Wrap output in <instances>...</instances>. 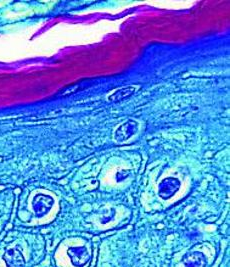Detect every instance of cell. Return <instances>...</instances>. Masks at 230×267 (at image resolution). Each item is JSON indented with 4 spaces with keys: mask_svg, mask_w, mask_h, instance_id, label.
Returning a JSON list of instances; mask_svg holds the SVG:
<instances>
[{
    "mask_svg": "<svg viewBox=\"0 0 230 267\" xmlns=\"http://www.w3.org/2000/svg\"><path fill=\"white\" fill-rule=\"evenodd\" d=\"M68 255L70 256L72 263L77 267L85 265L89 260V253L84 247H76L68 250Z\"/></svg>",
    "mask_w": 230,
    "mask_h": 267,
    "instance_id": "cell-1",
    "label": "cell"
}]
</instances>
